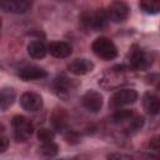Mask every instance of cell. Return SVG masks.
<instances>
[{"label":"cell","mask_w":160,"mask_h":160,"mask_svg":"<svg viewBox=\"0 0 160 160\" xmlns=\"http://www.w3.org/2000/svg\"><path fill=\"white\" fill-rule=\"evenodd\" d=\"M54 138H55V132H54L52 129L41 128V129H39V131H38V139H39L41 142L51 141V140H54Z\"/></svg>","instance_id":"obj_22"},{"label":"cell","mask_w":160,"mask_h":160,"mask_svg":"<svg viewBox=\"0 0 160 160\" xmlns=\"http://www.w3.org/2000/svg\"><path fill=\"white\" fill-rule=\"evenodd\" d=\"M11 125H12L14 138L16 139V141H26L28 139L31 138L34 132V126L31 121L22 115L14 116Z\"/></svg>","instance_id":"obj_4"},{"label":"cell","mask_w":160,"mask_h":160,"mask_svg":"<svg viewBox=\"0 0 160 160\" xmlns=\"http://www.w3.org/2000/svg\"><path fill=\"white\" fill-rule=\"evenodd\" d=\"M39 152L44 158H54L59 152V146L54 142V140L45 141V142H41L39 148Z\"/></svg>","instance_id":"obj_19"},{"label":"cell","mask_w":160,"mask_h":160,"mask_svg":"<svg viewBox=\"0 0 160 160\" xmlns=\"http://www.w3.org/2000/svg\"><path fill=\"white\" fill-rule=\"evenodd\" d=\"M144 126V118L136 112H134L131 115V118L124 124L125 130H128L129 132H135L138 130H140Z\"/></svg>","instance_id":"obj_18"},{"label":"cell","mask_w":160,"mask_h":160,"mask_svg":"<svg viewBox=\"0 0 160 160\" xmlns=\"http://www.w3.org/2000/svg\"><path fill=\"white\" fill-rule=\"evenodd\" d=\"M81 22L84 24L85 28L98 31V30H102L104 28H106L109 22V18H108L106 10L100 9V10H95L91 12L90 11L84 12L81 16Z\"/></svg>","instance_id":"obj_3"},{"label":"cell","mask_w":160,"mask_h":160,"mask_svg":"<svg viewBox=\"0 0 160 160\" xmlns=\"http://www.w3.org/2000/svg\"><path fill=\"white\" fill-rule=\"evenodd\" d=\"M138 100V92L134 89H120L109 100V105L112 109H120L126 105L134 104Z\"/></svg>","instance_id":"obj_5"},{"label":"cell","mask_w":160,"mask_h":160,"mask_svg":"<svg viewBox=\"0 0 160 160\" xmlns=\"http://www.w3.org/2000/svg\"><path fill=\"white\" fill-rule=\"evenodd\" d=\"M68 70L74 75H85L94 70V62L88 59H75L68 65Z\"/></svg>","instance_id":"obj_13"},{"label":"cell","mask_w":160,"mask_h":160,"mask_svg":"<svg viewBox=\"0 0 160 160\" xmlns=\"http://www.w3.org/2000/svg\"><path fill=\"white\" fill-rule=\"evenodd\" d=\"M42 98L32 91H25L20 96V105L24 110L29 112H35L39 111L42 108Z\"/></svg>","instance_id":"obj_9"},{"label":"cell","mask_w":160,"mask_h":160,"mask_svg":"<svg viewBox=\"0 0 160 160\" xmlns=\"http://www.w3.org/2000/svg\"><path fill=\"white\" fill-rule=\"evenodd\" d=\"M9 148V140L5 136H0V154L5 152Z\"/></svg>","instance_id":"obj_25"},{"label":"cell","mask_w":160,"mask_h":160,"mask_svg":"<svg viewBox=\"0 0 160 160\" xmlns=\"http://www.w3.org/2000/svg\"><path fill=\"white\" fill-rule=\"evenodd\" d=\"M134 114V111L132 110H129V109H121L120 108V110H118L114 115H112V118H111V120H112V122L114 124H118V125H124L130 118H131V115Z\"/></svg>","instance_id":"obj_21"},{"label":"cell","mask_w":160,"mask_h":160,"mask_svg":"<svg viewBox=\"0 0 160 160\" xmlns=\"http://www.w3.org/2000/svg\"><path fill=\"white\" fill-rule=\"evenodd\" d=\"M142 108L149 115H158L160 110L159 98L152 92H146L142 98Z\"/></svg>","instance_id":"obj_15"},{"label":"cell","mask_w":160,"mask_h":160,"mask_svg":"<svg viewBox=\"0 0 160 160\" xmlns=\"http://www.w3.org/2000/svg\"><path fill=\"white\" fill-rule=\"evenodd\" d=\"M159 139H160L159 136H154V138L150 140V142H149L150 149H152L154 151H158V150H159V146H160V140H159Z\"/></svg>","instance_id":"obj_24"},{"label":"cell","mask_w":160,"mask_h":160,"mask_svg":"<svg viewBox=\"0 0 160 160\" xmlns=\"http://www.w3.org/2000/svg\"><path fill=\"white\" fill-rule=\"evenodd\" d=\"M48 51L54 58L65 59V58H68V56L71 55L72 49H71L70 44H68L65 41H51L48 45Z\"/></svg>","instance_id":"obj_14"},{"label":"cell","mask_w":160,"mask_h":160,"mask_svg":"<svg viewBox=\"0 0 160 160\" xmlns=\"http://www.w3.org/2000/svg\"><path fill=\"white\" fill-rule=\"evenodd\" d=\"M82 106L90 112H99L102 108V95L96 90H88L81 98Z\"/></svg>","instance_id":"obj_8"},{"label":"cell","mask_w":160,"mask_h":160,"mask_svg":"<svg viewBox=\"0 0 160 160\" xmlns=\"http://www.w3.org/2000/svg\"><path fill=\"white\" fill-rule=\"evenodd\" d=\"M66 1H68V0H66Z\"/></svg>","instance_id":"obj_28"},{"label":"cell","mask_w":160,"mask_h":160,"mask_svg":"<svg viewBox=\"0 0 160 160\" xmlns=\"http://www.w3.org/2000/svg\"><path fill=\"white\" fill-rule=\"evenodd\" d=\"M140 9L149 15H155L160 11V0H140Z\"/></svg>","instance_id":"obj_20"},{"label":"cell","mask_w":160,"mask_h":160,"mask_svg":"<svg viewBox=\"0 0 160 160\" xmlns=\"http://www.w3.org/2000/svg\"><path fill=\"white\" fill-rule=\"evenodd\" d=\"M18 76L24 81H31V80H40L48 76V72L41 66L28 64L18 69Z\"/></svg>","instance_id":"obj_7"},{"label":"cell","mask_w":160,"mask_h":160,"mask_svg":"<svg viewBox=\"0 0 160 160\" xmlns=\"http://www.w3.org/2000/svg\"><path fill=\"white\" fill-rule=\"evenodd\" d=\"M128 61L132 70H146L152 64V55L140 48H132L128 55Z\"/></svg>","instance_id":"obj_2"},{"label":"cell","mask_w":160,"mask_h":160,"mask_svg":"<svg viewBox=\"0 0 160 160\" xmlns=\"http://www.w3.org/2000/svg\"><path fill=\"white\" fill-rule=\"evenodd\" d=\"M69 116L68 112L65 111V109L62 108H56L54 109V111L51 112L50 116V122L52 126V130L59 131V132H65L68 130V121Z\"/></svg>","instance_id":"obj_12"},{"label":"cell","mask_w":160,"mask_h":160,"mask_svg":"<svg viewBox=\"0 0 160 160\" xmlns=\"http://www.w3.org/2000/svg\"><path fill=\"white\" fill-rule=\"evenodd\" d=\"M65 139L68 142H71V144H76L79 141V135L75 132V131H65Z\"/></svg>","instance_id":"obj_23"},{"label":"cell","mask_w":160,"mask_h":160,"mask_svg":"<svg viewBox=\"0 0 160 160\" xmlns=\"http://www.w3.org/2000/svg\"><path fill=\"white\" fill-rule=\"evenodd\" d=\"M34 0H0V9L11 14H24L31 9Z\"/></svg>","instance_id":"obj_10"},{"label":"cell","mask_w":160,"mask_h":160,"mask_svg":"<svg viewBox=\"0 0 160 160\" xmlns=\"http://www.w3.org/2000/svg\"><path fill=\"white\" fill-rule=\"evenodd\" d=\"M109 21H114V22H122L129 18L130 14V8L126 2L121 1V0H115L114 2H111L106 10Z\"/></svg>","instance_id":"obj_6"},{"label":"cell","mask_w":160,"mask_h":160,"mask_svg":"<svg viewBox=\"0 0 160 160\" xmlns=\"http://www.w3.org/2000/svg\"><path fill=\"white\" fill-rule=\"evenodd\" d=\"M28 54L32 59H42L48 52V46L41 40H32L28 44Z\"/></svg>","instance_id":"obj_16"},{"label":"cell","mask_w":160,"mask_h":160,"mask_svg":"<svg viewBox=\"0 0 160 160\" xmlns=\"http://www.w3.org/2000/svg\"><path fill=\"white\" fill-rule=\"evenodd\" d=\"M109 159H130V155H124V154H110L108 156Z\"/></svg>","instance_id":"obj_26"},{"label":"cell","mask_w":160,"mask_h":160,"mask_svg":"<svg viewBox=\"0 0 160 160\" xmlns=\"http://www.w3.org/2000/svg\"><path fill=\"white\" fill-rule=\"evenodd\" d=\"M91 49L94 54L102 60H112L118 56V48L109 38L105 36L95 39L91 45Z\"/></svg>","instance_id":"obj_1"},{"label":"cell","mask_w":160,"mask_h":160,"mask_svg":"<svg viewBox=\"0 0 160 160\" xmlns=\"http://www.w3.org/2000/svg\"><path fill=\"white\" fill-rule=\"evenodd\" d=\"M0 30H1V19H0Z\"/></svg>","instance_id":"obj_27"},{"label":"cell","mask_w":160,"mask_h":160,"mask_svg":"<svg viewBox=\"0 0 160 160\" xmlns=\"http://www.w3.org/2000/svg\"><path fill=\"white\" fill-rule=\"evenodd\" d=\"M16 92L12 88H1L0 89V111L8 110L15 101Z\"/></svg>","instance_id":"obj_17"},{"label":"cell","mask_w":160,"mask_h":160,"mask_svg":"<svg viewBox=\"0 0 160 160\" xmlns=\"http://www.w3.org/2000/svg\"><path fill=\"white\" fill-rule=\"evenodd\" d=\"M78 82L74 81V79H70L65 75H60V76H56L55 80H54V90L55 92L59 95V96H65V95H69L71 91L75 90Z\"/></svg>","instance_id":"obj_11"}]
</instances>
